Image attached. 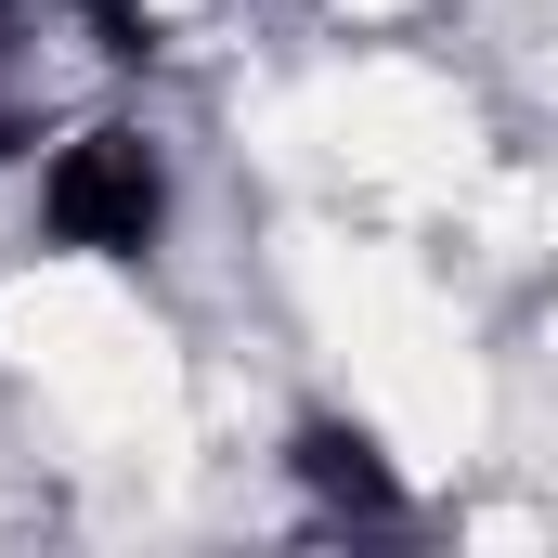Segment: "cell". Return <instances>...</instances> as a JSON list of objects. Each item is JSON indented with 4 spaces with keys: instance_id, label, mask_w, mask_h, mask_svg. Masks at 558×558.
<instances>
[{
    "instance_id": "1",
    "label": "cell",
    "mask_w": 558,
    "mask_h": 558,
    "mask_svg": "<svg viewBox=\"0 0 558 558\" xmlns=\"http://www.w3.org/2000/svg\"><path fill=\"white\" fill-rule=\"evenodd\" d=\"M325 143L377 182H468V105L416 65H351L325 92Z\"/></svg>"
},
{
    "instance_id": "2",
    "label": "cell",
    "mask_w": 558,
    "mask_h": 558,
    "mask_svg": "<svg viewBox=\"0 0 558 558\" xmlns=\"http://www.w3.org/2000/svg\"><path fill=\"white\" fill-rule=\"evenodd\" d=\"M351 13H390V0H351Z\"/></svg>"
}]
</instances>
